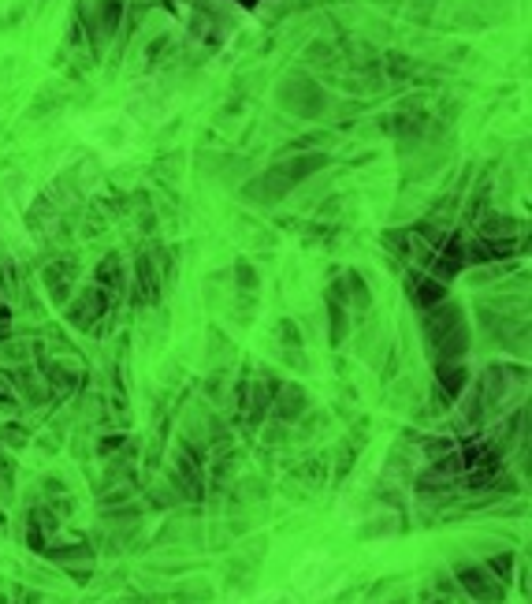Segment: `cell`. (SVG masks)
Segmentation results:
<instances>
[{"label": "cell", "mask_w": 532, "mask_h": 604, "mask_svg": "<svg viewBox=\"0 0 532 604\" xmlns=\"http://www.w3.org/2000/svg\"><path fill=\"white\" fill-rule=\"evenodd\" d=\"M343 586V567L328 552H306L291 567V593L302 604H321L339 593Z\"/></svg>", "instance_id": "obj_1"}, {"label": "cell", "mask_w": 532, "mask_h": 604, "mask_svg": "<svg viewBox=\"0 0 532 604\" xmlns=\"http://www.w3.org/2000/svg\"><path fill=\"white\" fill-rule=\"evenodd\" d=\"M250 604H302L291 590H268V593H261V597H253Z\"/></svg>", "instance_id": "obj_2"}]
</instances>
